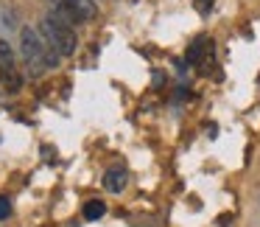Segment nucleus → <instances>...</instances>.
<instances>
[{"mask_svg":"<svg viewBox=\"0 0 260 227\" xmlns=\"http://www.w3.org/2000/svg\"><path fill=\"white\" fill-rule=\"evenodd\" d=\"M20 51H23L25 68H28V73L34 76V79H40L45 70L56 68L59 59H62L56 48L45 40V34L31 29V25H25V29L20 31Z\"/></svg>","mask_w":260,"mask_h":227,"instance_id":"nucleus-1","label":"nucleus"},{"mask_svg":"<svg viewBox=\"0 0 260 227\" xmlns=\"http://www.w3.org/2000/svg\"><path fill=\"white\" fill-rule=\"evenodd\" d=\"M40 31L45 34V40L59 51V56H73V53H76V45H79V40H76L73 25H70L68 20L62 17V14L51 12L45 20H42Z\"/></svg>","mask_w":260,"mask_h":227,"instance_id":"nucleus-2","label":"nucleus"},{"mask_svg":"<svg viewBox=\"0 0 260 227\" xmlns=\"http://www.w3.org/2000/svg\"><path fill=\"white\" fill-rule=\"evenodd\" d=\"M53 12L62 14L70 25L73 23H90L98 17L95 0H53Z\"/></svg>","mask_w":260,"mask_h":227,"instance_id":"nucleus-3","label":"nucleus"},{"mask_svg":"<svg viewBox=\"0 0 260 227\" xmlns=\"http://www.w3.org/2000/svg\"><path fill=\"white\" fill-rule=\"evenodd\" d=\"M0 84H3V93H20V87H23V76L17 70V62H14V51L9 48L6 40H0Z\"/></svg>","mask_w":260,"mask_h":227,"instance_id":"nucleus-4","label":"nucleus"},{"mask_svg":"<svg viewBox=\"0 0 260 227\" xmlns=\"http://www.w3.org/2000/svg\"><path fill=\"white\" fill-rule=\"evenodd\" d=\"M126 182H129V171L126 168H109L107 174H104V188H107L109 193H120L126 188Z\"/></svg>","mask_w":260,"mask_h":227,"instance_id":"nucleus-5","label":"nucleus"},{"mask_svg":"<svg viewBox=\"0 0 260 227\" xmlns=\"http://www.w3.org/2000/svg\"><path fill=\"white\" fill-rule=\"evenodd\" d=\"M104 213H107V205H104V202H98V199H90V202L84 205V219H87V221L101 219Z\"/></svg>","mask_w":260,"mask_h":227,"instance_id":"nucleus-6","label":"nucleus"},{"mask_svg":"<svg viewBox=\"0 0 260 227\" xmlns=\"http://www.w3.org/2000/svg\"><path fill=\"white\" fill-rule=\"evenodd\" d=\"M9 213H12V202H9L6 196H0V221L9 219Z\"/></svg>","mask_w":260,"mask_h":227,"instance_id":"nucleus-7","label":"nucleus"},{"mask_svg":"<svg viewBox=\"0 0 260 227\" xmlns=\"http://www.w3.org/2000/svg\"><path fill=\"white\" fill-rule=\"evenodd\" d=\"M0 93H3V84H0Z\"/></svg>","mask_w":260,"mask_h":227,"instance_id":"nucleus-8","label":"nucleus"}]
</instances>
